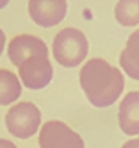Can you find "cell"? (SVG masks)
<instances>
[{
    "label": "cell",
    "mask_w": 139,
    "mask_h": 148,
    "mask_svg": "<svg viewBox=\"0 0 139 148\" xmlns=\"http://www.w3.org/2000/svg\"><path fill=\"white\" fill-rule=\"evenodd\" d=\"M80 88L94 107H109L112 105L125 88L123 73L116 66L109 64L105 59H89L80 70Z\"/></svg>",
    "instance_id": "cell-1"
},
{
    "label": "cell",
    "mask_w": 139,
    "mask_h": 148,
    "mask_svg": "<svg viewBox=\"0 0 139 148\" xmlns=\"http://www.w3.org/2000/svg\"><path fill=\"white\" fill-rule=\"evenodd\" d=\"M88 38L82 30L66 27L59 30L52 43V54L61 66L64 68H75L88 56Z\"/></svg>",
    "instance_id": "cell-2"
},
{
    "label": "cell",
    "mask_w": 139,
    "mask_h": 148,
    "mask_svg": "<svg viewBox=\"0 0 139 148\" xmlns=\"http://www.w3.org/2000/svg\"><path fill=\"white\" fill-rule=\"evenodd\" d=\"M41 125V112L32 102H20L14 103L5 114V127L14 137L29 139L39 130Z\"/></svg>",
    "instance_id": "cell-3"
},
{
    "label": "cell",
    "mask_w": 139,
    "mask_h": 148,
    "mask_svg": "<svg viewBox=\"0 0 139 148\" xmlns=\"http://www.w3.org/2000/svg\"><path fill=\"white\" fill-rule=\"evenodd\" d=\"M41 148H84L80 134L71 130L66 123L59 120H50L39 129Z\"/></svg>",
    "instance_id": "cell-4"
},
{
    "label": "cell",
    "mask_w": 139,
    "mask_h": 148,
    "mask_svg": "<svg viewBox=\"0 0 139 148\" xmlns=\"http://www.w3.org/2000/svg\"><path fill=\"white\" fill-rule=\"evenodd\" d=\"M20 82L29 89H43L47 88L52 77L53 68L50 64L48 57H29L18 66Z\"/></svg>",
    "instance_id": "cell-5"
},
{
    "label": "cell",
    "mask_w": 139,
    "mask_h": 148,
    "mask_svg": "<svg viewBox=\"0 0 139 148\" xmlns=\"http://www.w3.org/2000/svg\"><path fill=\"white\" fill-rule=\"evenodd\" d=\"M68 11L66 0H29V16L39 27H53L61 23Z\"/></svg>",
    "instance_id": "cell-6"
},
{
    "label": "cell",
    "mask_w": 139,
    "mask_h": 148,
    "mask_svg": "<svg viewBox=\"0 0 139 148\" xmlns=\"http://www.w3.org/2000/svg\"><path fill=\"white\" fill-rule=\"evenodd\" d=\"M9 61L14 66H20L29 57H48V47L45 41L32 34H20L14 36L7 45Z\"/></svg>",
    "instance_id": "cell-7"
},
{
    "label": "cell",
    "mask_w": 139,
    "mask_h": 148,
    "mask_svg": "<svg viewBox=\"0 0 139 148\" xmlns=\"http://www.w3.org/2000/svg\"><path fill=\"white\" fill-rule=\"evenodd\" d=\"M118 123L123 134L137 136L139 134V91H130L120 102Z\"/></svg>",
    "instance_id": "cell-8"
},
{
    "label": "cell",
    "mask_w": 139,
    "mask_h": 148,
    "mask_svg": "<svg viewBox=\"0 0 139 148\" xmlns=\"http://www.w3.org/2000/svg\"><path fill=\"white\" fill-rule=\"evenodd\" d=\"M120 64L130 79L139 80V29L128 36L127 45L120 54Z\"/></svg>",
    "instance_id": "cell-9"
},
{
    "label": "cell",
    "mask_w": 139,
    "mask_h": 148,
    "mask_svg": "<svg viewBox=\"0 0 139 148\" xmlns=\"http://www.w3.org/2000/svg\"><path fill=\"white\" fill-rule=\"evenodd\" d=\"M21 82L16 73L0 68V105H9L20 98Z\"/></svg>",
    "instance_id": "cell-10"
},
{
    "label": "cell",
    "mask_w": 139,
    "mask_h": 148,
    "mask_svg": "<svg viewBox=\"0 0 139 148\" xmlns=\"http://www.w3.org/2000/svg\"><path fill=\"white\" fill-rule=\"evenodd\" d=\"M114 16L116 22L123 27L139 25V0H118Z\"/></svg>",
    "instance_id": "cell-11"
},
{
    "label": "cell",
    "mask_w": 139,
    "mask_h": 148,
    "mask_svg": "<svg viewBox=\"0 0 139 148\" xmlns=\"http://www.w3.org/2000/svg\"><path fill=\"white\" fill-rule=\"evenodd\" d=\"M121 148H139V137H137V139H130V141H127Z\"/></svg>",
    "instance_id": "cell-12"
},
{
    "label": "cell",
    "mask_w": 139,
    "mask_h": 148,
    "mask_svg": "<svg viewBox=\"0 0 139 148\" xmlns=\"http://www.w3.org/2000/svg\"><path fill=\"white\" fill-rule=\"evenodd\" d=\"M0 148H16V145L9 139H0Z\"/></svg>",
    "instance_id": "cell-13"
},
{
    "label": "cell",
    "mask_w": 139,
    "mask_h": 148,
    "mask_svg": "<svg viewBox=\"0 0 139 148\" xmlns=\"http://www.w3.org/2000/svg\"><path fill=\"white\" fill-rule=\"evenodd\" d=\"M4 47H5V34H4V30L0 29V56H2V52H4Z\"/></svg>",
    "instance_id": "cell-14"
},
{
    "label": "cell",
    "mask_w": 139,
    "mask_h": 148,
    "mask_svg": "<svg viewBox=\"0 0 139 148\" xmlns=\"http://www.w3.org/2000/svg\"><path fill=\"white\" fill-rule=\"evenodd\" d=\"M7 4H9V0H0V9H4Z\"/></svg>",
    "instance_id": "cell-15"
}]
</instances>
